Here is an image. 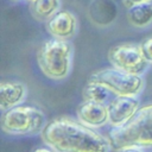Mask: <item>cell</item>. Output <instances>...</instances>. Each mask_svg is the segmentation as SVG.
<instances>
[{
	"label": "cell",
	"instance_id": "7c38bea8",
	"mask_svg": "<svg viewBox=\"0 0 152 152\" xmlns=\"http://www.w3.org/2000/svg\"><path fill=\"white\" fill-rule=\"evenodd\" d=\"M61 10V0H33L30 2V12L38 21L49 20Z\"/></svg>",
	"mask_w": 152,
	"mask_h": 152
},
{
	"label": "cell",
	"instance_id": "6da1fadb",
	"mask_svg": "<svg viewBox=\"0 0 152 152\" xmlns=\"http://www.w3.org/2000/svg\"><path fill=\"white\" fill-rule=\"evenodd\" d=\"M40 137L57 152H109L112 146L109 139L93 127L68 116L46 124Z\"/></svg>",
	"mask_w": 152,
	"mask_h": 152
},
{
	"label": "cell",
	"instance_id": "30bf717a",
	"mask_svg": "<svg viewBox=\"0 0 152 152\" xmlns=\"http://www.w3.org/2000/svg\"><path fill=\"white\" fill-rule=\"evenodd\" d=\"M27 95V88L19 81H2L0 84V108L2 112L19 106Z\"/></svg>",
	"mask_w": 152,
	"mask_h": 152
},
{
	"label": "cell",
	"instance_id": "277c9868",
	"mask_svg": "<svg viewBox=\"0 0 152 152\" xmlns=\"http://www.w3.org/2000/svg\"><path fill=\"white\" fill-rule=\"evenodd\" d=\"M45 126V113L36 106L19 104L2 112L1 115V129L10 135L42 133Z\"/></svg>",
	"mask_w": 152,
	"mask_h": 152
},
{
	"label": "cell",
	"instance_id": "52a82bcc",
	"mask_svg": "<svg viewBox=\"0 0 152 152\" xmlns=\"http://www.w3.org/2000/svg\"><path fill=\"white\" fill-rule=\"evenodd\" d=\"M108 125L113 128L126 125L139 110V100L137 96H115L107 103Z\"/></svg>",
	"mask_w": 152,
	"mask_h": 152
},
{
	"label": "cell",
	"instance_id": "8992f818",
	"mask_svg": "<svg viewBox=\"0 0 152 152\" xmlns=\"http://www.w3.org/2000/svg\"><path fill=\"white\" fill-rule=\"evenodd\" d=\"M108 61L116 69L140 76L150 65L142 56L140 45L135 43H120L112 46L108 51Z\"/></svg>",
	"mask_w": 152,
	"mask_h": 152
},
{
	"label": "cell",
	"instance_id": "ba28073f",
	"mask_svg": "<svg viewBox=\"0 0 152 152\" xmlns=\"http://www.w3.org/2000/svg\"><path fill=\"white\" fill-rule=\"evenodd\" d=\"M78 21L76 15L69 10H59L45 21V28L53 38L70 40L77 33Z\"/></svg>",
	"mask_w": 152,
	"mask_h": 152
},
{
	"label": "cell",
	"instance_id": "5b68a950",
	"mask_svg": "<svg viewBox=\"0 0 152 152\" xmlns=\"http://www.w3.org/2000/svg\"><path fill=\"white\" fill-rule=\"evenodd\" d=\"M88 82L102 84L116 96H138L145 87V81L140 75L129 74L114 66L95 71Z\"/></svg>",
	"mask_w": 152,
	"mask_h": 152
},
{
	"label": "cell",
	"instance_id": "2e32d148",
	"mask_svg": "<svg viewBox=\"0 0 152 152\" xmlns=\"http://www.w3.org/2000/svg\"><path fill=\"white\" fill-rule=\"evenodd\" d=\"M32 152H57V151H55L52 147H50V146L46 145V147H37Z\"/></svg>",
	"mask_w": 152,
	"mask_h": 152
},
{
	"label": "cell",
	"instance_id": "e0dca14e",
	"mask_svg": "<svg viewBox=\"0 0 152 152\" xmlns=\"http://www.w3.org/2000/svg\"><path fill=\"white\" fill-rule=\"evenodd\" d=\"M118 152H142V151L140 150V147H124Z\"/></svg>",
	"mask_w": 152,
	"mask_h": 152
},
{
	"label": "cell",
	"instance_id": "5bb4252c",
	"mask_svg": "<svg viewBox=\"0 0 152 152\" xmlns=\"http://www.w3.org/2000/svg\"><path fill=\"white\" fill-rule=\"evenodd\" d=\"M139 45H140V50L146 62L148 64H152V36L145 38Z\"/></svg>",
	"mask_w": 152,
	"mask_h": 152
},
{
	"label": "cell",
	"instance_id": "9a60e30c",
	"mask_svg": "<svg viewBox=\"0 0 152 152\" xmlns=\"http://www.w3.org/2000/svg\"><path fill=\"white\" fill-rule=\"evenodd\" d=\"M142 2H152V0H122V4L126 8H128L135 4H142Z\"/></svg>",
	"mask_w": 152,
	"mask_h": 152
},
{
	"label": "cell",
	"instance_id": "3957f363",
	"mask_svg": "<svg viewBox=\"0 0 152 152\" xmlns=\"http://www.w3.org/2000/svg\"><path fill=\"white\" fill-rule=\"evenodd\" d=\"M74 48L69 40L51 38L42 43L37 62L42 72L50 80L61 81L69 76L72 66Z\"/></svg>",
	"mask_w": 152,
	"mask_h": 152
},
{
	"label": "cell",
	"instance_id": "7a4b0ae2",
	"mask_svg": "<svg viewBox=\"0 0 152 152\" xmlns=\"http://www.w3.org/2000/svg\"><path fill=\"white\" fill-rule=\"evenodd\" d=\"M108 139L115 151L124 147H151L152 103L139 108L126 125L113 128L108 134Z\"/></svg>",
	"mask_w": 152,
	"mask_h": 152
},
{
	"label": "cell",
	"instance_id": "4fadbf2b",
	"mask_svg": "<svg viewBox=\"0 0 152 152\" xmlns=\"http://www.w3.org/2000/svg\"><path fill=\"white\" fill-rule=\"evenodd\" d=\"M110 93H112V91L108 90V89H107L106 87H103L102 84L88 82L87 86L83 88L82 95H83V100L94 101V102H99V103H104V104H107Z\"/></svg>",
	"mask_w": 152,
	"mask_h": 152
},
{
	"label": "cell",
	"instance_id": "9c48e42d",
	"mask_svg": "<svg viewBox=\"0 0 152 152\" xmlns=\"http://www.w3.org/2000/svg\"><path fill=\"white\" fill-rule=\"evenodd\" d=\"M76 116L77 120L93 128L102 127L109 121L107 104L87 100H83V102L78 104L76 109Z\"/></svg>",
	"mask_w": 152,
	"mask_h": 152
},
{
	"label": "cell",
	"instance_id": "ac0fdd59",
	"mask_svg": "<svg viewBox=\"0 0 152 152\" xmlns=\"http://www.w3.org/2000/svg\"><path fill=\"white\" fill-rule=\"evenodd\" d=\"M11 1H20V0H11Z\"/></svg>",
	"mask_w": 152,
	"mask_h": 152
},
{
	"label": "cell",
	"instance_id": "8fae6325",
	"mask_svg": "<svg viewBox=\"0 0 152 152\" xmlns=\"http://www.w3.org/2000/svg\"><path fill=\"white\" fill-rule=\"evenodd\" d=\"M128 23L137 27L144 28L152 24V2L135 4L127 8Z\"/></svg>",
	"mask_w": 152,
	"mask_h": 152
},
{
	"label": "cell",
	"instance_id": "d6986e66",
	"mask_svg": "<svg viewBox=\"0 0 152 152\" xmlns=\"http://www.w3.org/2000/svg\"><path fill=\"white\" fill-rule=\"evenodd\" d=\"M26 1H28V2H31V1H33V0H26Z\"/></svg>",
	"mask_w": 152,
	"mask_h": 152
}]
</instances>
